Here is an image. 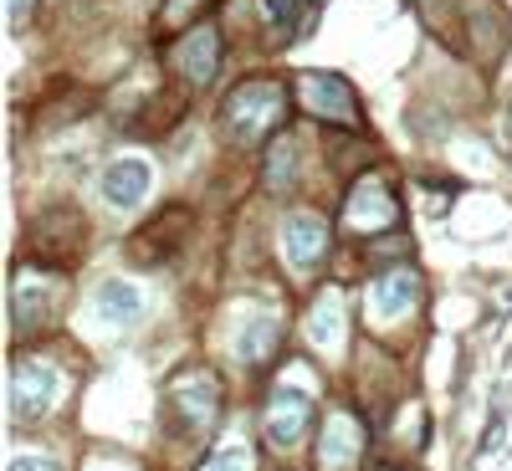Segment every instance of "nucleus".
<instances>
[{"mask_svg":"<svg viewBox=\"0 0 512 471\" xmlns=\"http://www.w3.org/2000/svg\"><path fill=\"white\" fill-rule=\"evenodd\" d=\"M221 118H226L231 144H246V149L272 144L277 128H282V118H287V88H282V82H267V77L241 82V88L226 98Z\"/></svg>","mask_w":512,"mask_h":471,"instance_id":"1","label":"nucleus"},{"mask_svg":"<svg viewBox=\"0 0 512 471\" xmlns=\"http://www.w3.org/2000/svg\"><path fill=\"white\" fill-rule=\"evenodd\" d=\"M164 405H169V420H175L180 431L205 436L210 425H216V415H221V384L210 374H200V369H190L180 379H169Z\"/></svg>","mask_w":512,"mask_h":471,"instance_id":"2","label":"nucleus"},{"mask_svg":"<svg viewBox=\"0 0 512 471\" xmlns=\"http://www.w3.org/2000/svg\"><path fill=\"white\" fill-rule=\"evenodd\" d=\"M297 103H303L313 118H328V123H359V103H354V88L333 72H303L297 77Z\"/></svg>","mask_w":512,"mask_h":471,"instance_id":"3","label":"nucleus"},{"mask_svg":"<svg viewBox=\"0 0 512 471\" xmlns=\"http://www.w3.org/2000/svg\"><path fill=\"white\" fill-rule=\"evenodd\" d=\"M344 221L354 231H395L400 226V200L390 195V185L384 180H359L349 190V205H344Z\"/></svg>","mask_w":512,"mask_h":471,"instance_id":"4","label":"nucleus"},{"mask_svg":"<svg viewBox=\"0 0 512 471\" xmlns=\"http://www.w3.org/2000/svg\"><path fill=\"white\" fill-rule=\"evenodd\" d=\"M175 67H180V77H185V82L205 88V82L221 72V31L210 26V21L190 26V31L180 36V47H175Z\"/></svg>","mask_w":512,"mask_h":471,"instance_id":"5","label":"nucleus"},{"mask_svg":"<svg viewBox=\"0 0 512 471\" xmlns=\"http://www.w3.org/2000/svg\"><path fill=\"white\" fill-rule=\"evenodd\" d=\"M57 374L52 369H41V364H21L11 374V415L16 420H41L52 405H57Z\"/></svg>","mask_w":512,"mask_h":471,"instance_id":"6","label":"nucleus"},{"mask_svg":"<svg viewBox=\"0 0 512 471\" xmlns=\"http://www.w3.org/2000/svg\"><path fill=\"white\" fill-rule=\"evenodd\" d=\"M308 420H313V400L303 390H277L267 400V441L277 451H292L297 441H303L308 431Z\"/></svg>","mask_w":512,"mask_h":471,"instance_id":"7","label":"nucleus"},{"mask_svg":"<svg viewBox=\"0 0 512 471\" xmlns=\"http://www.w3.org/2000/svg\"><path fill=\"white\" fill-rule=\"evenodd\" d=\"M149 180H154V169H149V159H139V154H123V159H113L108 169H103V200L113 205V210H134L144 195H149Z\"/></svg>","mask_w":512,"mask_h":471,"instance_id":"8","label":"nucleus"},{"mask_svg":"<svg viewBox=\"0 0 512 471\" xmlns=\"http://www.w3.org/2000/svg\"><path fill=\"white\" fill-rule=\"evenodd\" d=\"M359 451H364V425L354 415H344V410H333L323 420V441H318L323 471H349L359 461Z\"/></svg>","mask_w":512,"mask_h":471,"instance_id":"9","label":"nucleus"},{"mask_svg":"<svg viewBox=\"0 0 512 471\" xmlns=\"http://www.w3.org/2000/svg\"><path fill=\"white\" fill-rule=\"evenodd\" d=\"M282 251L292 256L297 267H313L318 256L328 251V221L308 216V210H297V216L282 221Z\"/></svg>","mask_w":512,"mask_h":471,"instance_id":"10","label":"nucleus"},{"mask_svg":"<svg viewBox=\"0 0 512 471\" xmlns=\"http://www.w3.org/2000/svg\"><path fill=\"white\" fill-rule=\"evenodd\" d=\"M415 297H420V277H415L410 267H395V272L374 277V287H369V308H374L379 318H400V313L415 308Z\"/></svg>","mask_w":512,"mask_h":471,"instance_id":"11","label":"nucleus"},{"mask_svg":"<svg viewBox=\"0 0 512 471\" xmlns=\"http://www.w3.org/2000/svg\"><path fill=\"white\" fill-rule=\"evenodd\" d=\"M31 236H36V246H47V251H41V256H62V262H67V256L82 246V216H77V210H41V221L31 226Z\"/></svg>","mask_w":512,"mask_h":471,"instance_id":"12","label":"nucleus"},{"mask_svg":"<svg viewBox=\"0 0 512 471\" xmlns=\"http://www.w3.org/2000/svg\"><path fill=\"white\" fill-rule=\"evenodd\" d=\"M185 226H190V216L185 210H175V221L164 226V216L159 221H149L134 241H128V256H134V262H164V256H175V246H180V236H185Z\"/></svg>","mask_w":512,"mask_h":471,"instance_id":"13","label":"nucleus"},{"mask_svg":"<svg viewBox=\"0 0 512 471\" xmlns=\"http://www.w3.org/2000/svg\"><path fill=\"white\" fill-rule=\"evenodd\" d=\"M93 308L108 328H134L144 318V292L134 282H103L98 297H93Z\"/></svg>","mask_w":512,"mask_h":471,"instance_id":"14","label":"nucleus"},{"mask_svg":"<svg viewBox=\"0 0 512 471\" xmlns=\"http://www.w3.org/2000/svg\"><path fill=\"white\" fill-rule=\"evenodd\" d=\"M47 318H52V292L21 277L16 292H11V323H16V338H31Z\"/></svg>","mask_w":512,"mask_h":471,"instance_id":"15","label":"nucleus"},{"mask_svg":"<svg viewBox=\"0 0 512 471\" xmlns=\"http://www.w3.org/2000/svg\"><path fill=\"white\" fill-rule=\"evenodd\" d=\"M338 333H344V297L328 287L313 303V313H308V338L318 349H328V344H338Z\"/></svg>","mask_w":512,"mask_h":471,"instance_id":"16","label":"nucleus"},{"mask_svg":"<svg viewBox=\"0 0 512 471\" xmlns=\"http://www.w3.org/2000/svg\"><path fill=\"white\" fill-rule=\"evenodd\" d=\"M272 349H277V323H272V318H251V323L241 328V338H236V354H241L246 364H262Z\"/></svg>","mask_w":512,"mask_h":471,"instance_id":"17","label":"nucleus"},{"mask_svg":"<svg viewBox=\"0 0 512 471\" xmlns=\"http://www.w3.org/2000/svg\"><path fill=\"white\" fill-rule=\"evenodd\" d=\"M292 175H297V144L292 139H272L267 144V185L282 190Z\"/></svg>","mask_w":512,"mask_h":471,"instance_id":"18","label":"nucleus"},{"mask_svg":"<svg viewBox=\"0 0 512 471\" xmlns=\"http://www.w3.org/2000/svg\"><path fill=\"white\" fill-rule=\"evenodd\" d=\"M262 16H267L272 36L282 41V36H292V31H297V0H262Z\"/></svg>","mask_w":512,"mask_h":471,"instance_id":"19","label":"nucleus"},{"mask_svg":"<svg viewBox=\"0 0 512 471\" xmlns=\"http://www.w3.org/2000/svg\"><path fill=\"white\" fill-rule=\"evenodd\" d=\"M200 471H256V456H251V446H226V451H216Z\"/></svg>","mask_w":512,"mask_h":471,"instance_id":"20","label":"nucleus"},{"mask_svg":"<svg viewBox=\"0 0 512 471\" xmlns=\"http://www.w3.org/2000/svg\"><path fill=\"white\" fill-rule=\"evenodd\" d=\"M415 16L431 26L436 36H451V21H446V0H415Z\"/></svg>","mask_w":512,"mask_h":471,"instance_id":"21","label":"nucleus"},{"mask_svg":"<svg viewBox=\"0 0 512 471\" xmlns=\"http://www.w3.org/2000/svg\"><path fill=\"white\" fill-rule=\"evenodd\" d=\"M6 471H62V466H57L52 456H16Z\"/></svg>","mask_w":512,"mask_h":471,"instance_id":"22","label":"nucleus"},{"mask_svg":"<svg viewBox=\"0 0 512 471\" xmlns=\"http://www.w3.org/2000/svg\"><path fill=\"white\" fill-rule=\"evenodd\" d=\"M190 16H195L190 0H169V11H164V21H169V26H180V21H190Z\"/></svg>","mask_w":512,"mask_h":471,"instance_id":"23","label":"nucleus"},{"mask_svg":"<svg viewBox=\"0 0 512 471\" xmlns=\"http://www.w3.org/2000/svg\"><path fill=\"white\" fill-rule=\"evenodd\" d=\"M31 6H36V0H11V21H26Z\"/></svg>","mask_w":512,"mask_h":471,"instance_id":"24","label":"nucleus"},{"mask_svg":"<svg viewBox=\"0 0 512 471\" xmlns=\"http://www.w3.org/2000/svg\"><path fill=\"white\" fill-rule=\"evenodd\" d=\"M379 471H395V466H379Z\"/></svg>","mask_w":512,"mask_h":471,"instance_id":"25","label":"nucleus"}]
</instances>
